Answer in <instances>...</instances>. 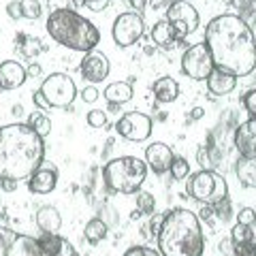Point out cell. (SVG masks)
<instances>
[{
	"instance_id": "obj_39",
	"label": "cell",
	"mask_w": 256,
	"mask_h": 256,
	"mask_svg": "<svg viewBox=\"0 0 256 256\" xmlns=\"http://www.w3.org/2000/svg\"><path fill=\"white\" fill-rule=\"evenodd\" d=\"M82 100L84 102H96L98 100V90H96L94 86H88L82 90Z\"/></svg>"
},
{
	"instance_id": "obj_44",
	"label": "cell",
	"mask_w": 256,
	"mask_h": 256,
	"mask_svg": "<svg viewBox=\"0 0 256 256\" xmlns=\"http://www.w3.org/2000/svg\"><path fill=\"white\" fill-rule=\"evenodd\" d=\"M201 220H205L207 224H216V216H214V210H212V205H203V210H201Z\"/></svg>"
},
{
	"instance_id": "obj_46",
	"label": "cell",
	"mask_w": 256,
	"mask_h": 256,
	"mask_svg": "<svg viewBox=\"0 0 256 256\" xmlns=\"http://www.w3.org/2000/svg\"><path fill=\"white\" fill-rule=\"evenodd\" d=\"M146 2L148 0H128V4H130V9H134V13L146 9Z\"/></svg>"
},
{
	"instance_id": "obj_50",
	"label": "cell",
	"mask_w": 256,
	"mask_h": 256,
	"mask_svg": "<svg viewBox=\"0 0 256 256\" xmlns=\"http://www.w3.org/2000/svg\"><path fill=\"white\" fill-rule=\"evenodd\" d=\"M0 184H2V188H4V190H13L15 186H18V184H15V182H6V180H2Z\"/></svg>"
},
{
	"instance_id": "obj_9",
	"label": "cell",
	"mask_w": 256,
	"mask_h": 256,
	"mask_svg": "<svg viewBox=\"0 0 256 256\" xmlns=\"http://www.w3.org/2000/svg\"><path fill=\"white\" fill-rule=\"evenodd\" d=\"M164 20L173 26L178 43H182L188 34H192L198 28V22H201L198 20V11L190 2H186V0H173L169 9H166Z\"/></svg>"
},
{
	"instance_id": "obj_37",
	"label": "cell",
	"mask_w": 256,
	"mask_h": 256,
	"mask_svg": "<svg viewBox=\"0 0 256 256\" xmlns=\"http://www.w3.org/2000/svg\"><path fill=\"white\" fill-rule=\"evenodd\" d=\"M196 158H198V164H201L203 169H212V166L216 164V160H214V158L210 156V152L205 150V146H203L201 150L196 152Z\"/></svg>"
},
{
	"instance_id": "obj_24",
	"label": "cell",
	"mask_w": 256,
	"mask_h": 256,
	"mask_svg": "<svg viewBox=\"0 0 256 256\" xmlns=\"http://www.w3.org/2000/svg\"><path fill=\"white\" fill-rule=\"evenodd\" d=\"M235 173L246 188H256V158H239Z\"/></svg>"
},
{
	"instance_id": "obj_14",
	"label": "cell",
	"mask_w": 256,
	"mask_h": 256,
	"mask_svg": "<svg viewBox=\"0 0 256 256\" xmlns=\"http://www.w3.org/2000/svg\"><path fill=\"white\" fill-rule=\"evenodd\" d=\"M235 148L242 158H256V118L246 120L235 130Z\"/></svg>"
},
{
	"instance_id": "obj_36",
	"label": "cell",
	"mask_w": 256,
	"mask_h": 256,
	"mask_svg": "<svg viewBox=\"0 0 256 256\" xmlns=\"http://www.w3.org/2000/svg\"><path fill=\"white\" fill-rule=\"evenodd\" d=\"M256 220V212L252 207H244V210H239L237 214V222L239 224H246V226H250V224Z\"/></svg>"
},
{
	"instance_id": "obj_19",
	"label": "cell",
	"mask_w": 256,
	"mask_h": 256,
	"mask_svg": "<svg viewBox=\"0 0 256 256\" xmlns=\"http://www.w3.org/2000/svg\"><path fill=\"white\" fill-rule=\"evenodd\" d=\"M38 242L43 246L45 256H79L75 246L60 235H45L43 233V237L38 239Z\"/></svg>"
},
{
	"instance_id": "obj_38",
	"label": "cell",
	"mask_w": 256,
	"mask_h": 256,
	"mask_svg": "<svg viewBox=\"0 0 256 256\" xmlns=\"http://www.w3.org/2000/svg\"><path fill=\"white\" fill-rule=\"evenodd\" d=\"M244 107L248 109V114L256 118V90H250L244 96Z\"/></svg>"
},
{
	"instance_id": "obj_40",
	"label": "cell",
	"mask_w": 256,
	"mask_h": 256,
	"mask_svg": "<svg viewBox=\"0 0 256 256\" xmlns=\"http://www.w3.org/2000/svg\"><path fill=\"white\" fill-rule=\"evenodd\" d=\"M32 102H34V107H38L41 111L52 109V107H50V102H47V98L43 96V92H41V90H36L34 94H32Z\"/></svg>"
},
{
	"instance_id": "obj_31",
	"label": "cell",
	"mask_w": 256,
	"mask_h": 256,
	"mask_svg": "<svg viewBox=\"0 0 256 256\" xmlns=\"http://www.w3.org/2000/svg\"><path fill=\"white\" fill-rule=\"evenodd\" d=\"M156 207V198L150 192H137V210L141 214H152Z\"/></svg>"
},
{
	"instance_id": "obj_8",
	"label": "cell",
	"mask_w": 256,
	"mask_h": 256,
	"mask_svg": "<svg viewBox=\"0 0 256 256\" xmlns=\"http://www.w3.org/2000/svg\"><path fill=\"white\" fill-rule=\"evenodd\" d=\"M214 68V58L205 43L190 45L182 56V70L194 82H207Z\"/></svg>"
},
{
	"instance_id": "obj_7",
	"label": "cell",
	"mask_w": 256,
	"mask_h": 256,
	"mask_svg": "<svg viewBox=\"0 0 256 256\" xmlns=\"http://www.w3.org/2000/svg\"><path fill=\"white\" fill-rule=\"evenodd\" d=\"M38 90L43 92L50 107L56 109H68L77 96V86L66 73H52L50 77H45Z\"/></svg>"
},
{
	"instance_id": "obj_26",
	"label": "cell",
	"mask_w": 256,
	"mask_h": 256,
	"mask_svg": "<svg viewBox=\"0 0 256 256\" xmlns=\"http://www.w3.org/2000/svg\"><path fill=\"white\" fill-rule=\"evenodd\" d=\"M28 126H30L32 130H34L41 139H45L47 134L52 132V120L47 118L45 114H41V111H34V114H30V118H28Z\"/></svg>"
},
{
	"instance_id": "obj_4",
	"label": "cell",
	"mask_w": 256,
	"mask_h": 256,
	"mask_svg": "<svg viewBox=\"0 0 256 256\" xmlns=\"http://www.w3.org/2000/svg\"><path fill=\"white\" fill-rule=\"evenodd\" d=\"M47 34L58 45L68 47L73 52H94L96 45L100 43V32L94 24L79 15L77 11L62 6L50 13V18L45 22Z\"/></svg>"
},
{
	"instance_id": "obj_25",
	"label": "cell",
	"mask_w": 256,
	"mask_h": 256,
	"mask_svg": "<svg viewBox=\"0 0 256 256\" xmlns=\"http://www.w3.org/2000/svg\"><path fill=\"white\" fill-rule=\"evenodd\" d=\"M84 235H86V239L90 244H98V242H102V239L107 237V224L102 222L100 218H92L90 222L86 224Z\"/></svg>"
},
{
	"instance_id": "obj_20",
	"label": "cell",
	"mask_w": 256,
	"mask_h": 256,
	"mask_svg": "<svg viewBox=\"0 0 256 256\" xmlns=\"http://www.w3.org/2000/svg\"><path fill=\"white\" fill-rule=\"evenodd\" d=\"M36 226L43 230L45 235H58V230L62 226V216L60 212L52 205H45L36 212Z\"/></svg>"
},
{
	"instance_id": "obj_27",
	"label": "cell",
	"mask_w": 256,
	"mask_h": 256,
	"mask_svg": "<svg viewBox=\"0 0 256 256\" xmlns=\"http://www.w3.org/2000/svg\"><path fill=\"white\" fill-rule=\"evenodd\" d=\"M230 4L237 11V18H242L246 24L256 18V0H230Z\"/></svg>"
},
{
	"instance_id": "obj_42",
	"label": "cell",
	"mask_w": 256,
	"mask_h": 256,
	"mask_svg": "<svg viewBox=\"0 0 256 256\" xmlns=\"http://www.w3.org/2000/svg\"><path fill=\"white\" fill-rule=\"evenodd\" d=\"M6 13H9L11 20H20L22 18V4H20V0H18V2H9V4H6Z\"/></svg>"
},
{
	"instance_id": "obj_2",
	"label": "cell",
	"mask_w": 256,
	"mask_h": 256,
	"mask_svg": "<svg viewBox=\"0 0 256 256\" xmlns=\"http://www.w3.org/2000/svg\"><path fill=\"white\" fill-rule=\"evenodd\" d=\"M45 158V143L28 124L0 126V182L28 180Z\"/></svg>"
},
{
	"instance_id": "obj_48",
	"label": "cell",
	"mask_w": 256,
	"mask_h": 256,
	"mask_svg": "<svg viewBox=\"0 0 256 256\" xmlns=\"http://www.w3.org/2000/svg\"><path fill=\"white\" fill-rule=\"evenodd\" d=\"M160 224H162V216H160V218H152V222H150V226H152V230H154V233H158Z\"/></svg>"
},
{
	"instance_id": "obj_10",
	"label": "cell",
	"mask_w": 256,
	"mask_h": 256,
	"mask_svg": "<svg viewBox=\"0 0 256 256\" xmlns=\"http://www.w3.org/2000/svg\"><path fill=\"white\" fill-rule=\"evenodd\" d=\"M146 32V24L143 18L134 11H126L120 13L114 20V26H111V34H114V41L120 47H130L139 41Z\"/></svg>"
},
{
	"instance_id": "obj_52",
	"label": "cell",
	"mask_w": 256,
	"mask_h": 256,
	"mask_svg": "<svg viewBox=\"0 0 256 256\" xmlns=\"http://www.w3.org/2000/svg\"><path fill=\"white\" fill-rule=\"evenodd\" d=\"M0 90H2V88H0Z\"/></svg>"
},
{
	"instance_id": "obj_43",
	"label": "cell",
	"mask_w": 256,
	"mask_h": 256,
	"mask_svg": "<svg viewBox=\"0 0 256 256\" xmlns=\"http://www.w3.org/2000/svg\"><path fill=\"white\" fill-rule=\"evenodd\" d=\"M84 4H88L92 11L96 13H100L102 9H107V4H109V0H84Z\"/></svg>"
},
{
	"instance_id": "obj_17",
	"label": "cell",
	"mask_w": 256,
	"mask_h": 256,
	"mask_svg": "<svg viewBox=\"0 0 256 256\" xmlns=\"http://www.w3.org/2000/svg\"><path fill=\"white\" fill-rule=\"evenodd\" d=\"M6 256H45V252H43V246L38 239L30 237V235L15 233Z\"/></svg>"
},
{
	"instance_id": "obj_6",
	"label": "cell",
	"mask_w": 256,
	"mask_h": 256,
	"mask_svg": "<svg viewBox=\"0 0 256 256\" xmlns=\"http://www.w3.org/2000/svg\"><path fill=\"white\" fill-rule=\"evenodd\" d=\"M186 192L201 205H214L228 196V184L214 169H201L198 173L190 175Z\"/></svg>"
},
{
	"instance_id": "obj_29",
	"label": "cell",
	"mask_w": 256,
	"mask_h": 256,
	"mask_svg": "<svg viewBox=\"0 0 256 256\" xmlns=\"http://www.w3.org/2000/svg\"><path fill=\"white\" fill-rule=\"evenodd\" d=\"M20 4H22V18L26 20L41 18V2L38 0H20Z\"/></svg>"
},
{
	"instance_id": "obj_1",
	"label": "cell",
	"mask_w": 256,
	"mask_h": 256,
	"mask_svg": "<svg viewBox=\"0 0 256 256\" xmlns=\"http://www.w3.org/2000/svg\"><path fill=\"white\" fill-rule=\"evenodd\" d=\"M214 58V66L233 77H248L256 68V38L242 18L224 13L214 18L205 28V41Z\"/></svg>"
},
{
	"instance_id": "obj_18",
	"label": "cell",
	"mask_w": 256,
	"mask_h": 256,
	"mask_svg": "<svg viewBox=\"0 0 256 256\" xmlns=\"http://www.w3.org/2000/svg\"><path fill=\"white\" fill-rule=\"evenodd\" d=\"M235 86H237V77L220 68H214L212 75L207 77V90L214 96H226L235 90Z\"/></svg>"
},
{
	"instance_id": "obj_41",
	"label": "cell",
	"mask_w": 256,
	"mask_h": 256,
	"mask_svg": "<svg viewBox=\"0 0 256 256\" xmlns=\"http://www.w3.org/2000/svg\"><path fill=\"white\" fill-rule=\"evenodd\" d=\"M26 47H24V54H26V56H30V58H32V56H34V54H38V52H41V45H38V43H41V41H38V38H26Z\"/></svg>"
},
{
	"instance_id": "obj_30",
	"label": "cell",
	"mask_w": 256,
	"mask_h": 256,
	"mask_svg": "<svg viewBox=\"0 0 256 256\" xmlns=\"http://www.w3.org/2000/svg\"><path fill=\"white\" fill-rule=\"evenodd\" d=\"M169 171L173 175V180H186L190 175V162L186 158H173Z\"/></svg>"
},
{
	"instance_id": "obj_3",
	"label": "cell",
	"mask_w": 256,
	"mask_h": 256,
	"mask_svg": "<svg viewBox=\"0 0 256 256\" xmlns=\"http://www.w3.org/2000/svg\"><path fill=\"white\" fill-rule=\"evenodd\" d=\"M160 256H203L205 235L198 216L184 207L166 212L158 228Z\"/></svg>"
},
{
	"instance_id": "obj_34",
	"label": "cell",
	"mask_w": 256,
	"mask_h": 256,
	"mask_svg": "<svg viewBox=\"0 0 256 256\" xmlns=\"http://www.w3.org/2000/svg\"><path fill=\"white\" fill-rule=\"evenodd\" d=\"M13 237H15V230L6 228V226H0V256H6Z\"/></svg>"
},
{
	"instance_id": "obj_51",
	"label": "cell",
	"mask_w": 256,
	"mask_h": 256,
	"mask_svg": "<svg viewBox=\"0 0 256 256\" xmlns=\"http://www.w3.org/2000/svg\"><path fill=\"white\" fill-rule=\"evenodd\" d=\"M22 114H24L22 105H15V107H13V116H22Z\"/></svg>"
},
{
	"instance_id": "obj_21",
	"label": "cell",
	"mask_w": 256,
	"mask_h": 256,
	"mask_svg": "<svg viewBox=\"0 0 256 256\" xmlns=\"http://www.w3.org/2000/svg\"><path fill=\"white\" fill-rule=\"evenodd\" d=\"M152 90H154V98L166 105V102H173L180 96V84L173 77H160L154 82Z\"/></svg>"
},
{
	"instance_id": "obj_13",
	"label": "cell",
	"mask_w": 256,
	"mask_h": 256,
	"mask_svg": "<svg viewBox=\"0 0 256 256\" xmlns=\"http://www.w3.org/2000/svg\"><path fill=\"white\" fill-rule=\"evenodd\" d=\"M173 150L166 146V143H152V146L146 148V164L150 171H154L156 175H162L171 169V162H173Z\"/></svg>"
},
{
	"instance_id": "obj_23",
	"label": "cell",
	"mask_w": 256,
	"mask_h": 256,
	"mask_svg": "<svg viewBox=\"0 0 256 256\" xmlns=\"http://www.w3.org/2000/svg\"><path fill=\"white\" fill-rule=\"evenodd\" d=\"M132 86L128 84V82H114V84H109L105 88V92H102V96L109 100V102H116V105H124V102H128L132 98Z\"/></svg>"
},
{
	"instance_id": "obj_35",
	"label": "cell",
	"mask_w": 256,
	"mask_h": 256,
	"mask_svg": "<svg viewBox=\"0 0 256 256\" xmlns=\"http://www.w3.org/2000/svg\"><path fill=\"white\" fill-rule=\"evenodd\" d=\"M124 256H160V252H156L154 248H148V246H132L124 252Z\"/></svg>"
},
{
	"instance_id": "obj_32",
	"label": "cell",
	"mask_w": 256,
	"mask_h": 256,
	"mask_svg": "<svg viewBox=\"0 0 256 256\" xmlns=\"http://www.w3.org/2000/svg\"><path fill=\"white\" fill-rule=\"evenodd\" d=\"M88 124H90L92 128H102L107 124V114L102 109H92V111H88Z\"/></svg>"
},
{
	"instance_id": "obj_45",
	"label": "cell",
	"mask_w": 256,
	"mask_h": 256,
	"mask_svg": "<svg viewBox=\"0 0 256 256\" xmlns=\"http://www.w3.org/2000/svg\"><path fill=\"white\" fill-rule=\"evenodd\" d=\"M26 73H28V77H38L43 73V66H41V64H36V62H32L30 66L26 68Z\"/></svg>"
},
{
	"instance_id": "obj_28",
	"label": "cell",
	"mask_w": 256,
	"mask_h": 256,
	"mask_svg": "<svg viewBox=\"0 0 256 256\" xmlns=\"http://www.w3.org/2000/svg\"><path fill=\"white\" fill-rule=\"evenodd\" d=\"M212 210H214V216H216V220L218 222H228L230 218H233V210H230V201H228V196L226 198H222V201L218 203H214L212 205Z\"/></svg>"
},
{
	"instance_id": "obj_15",
	"label": "cell",
	"mask_w": 256,
	"mask_h": 256,
	"mask_svg": "<svg viewBox=\"0 0 256 256\" xmlns=\"http://www.w3.org/2000/svg\"><path fill=\"white\" fill-rule=\"evenodd\" d=\"M26 182L28 190L34 194H50L58 186V171H56V166H38Z\"/></svg>"
},
{
	"instance_id": "obj_11",
	"label": "cell",
	"mask_w": 256,
	"mask_h": 256,
	"mask_svg": "<svg viewBox=\"0 0 256 256\" xmlns=\"http://www.w3.org/2000/svg\"><path fill=\"white\" fill-rule=\"evenodd\" d=\"M116 130L120 137L141 143L150 139V134H152V118L141 114V111H130V114H124L116 122Z\"/></svg>"
},
{
	"instance_id": "obj_49",
	"label": "cell",
	"mask_w": 256,
	"mask_h": 256,
	"mask_svg": "<svg viewBox=\"0 0 256 256\" xmlns=\"http://www.w3.org/2000/svg\"><path fill=\"white\" fill-rule=\"evenodd\" d=\"M250 242H252L254 248H256V220L250 224Z\"/></svg>"
},
{
	"instance_id": "obj_47",
	"label": "cell",
	"mask_w": 256,
	"mask_h": 256,
	"mask_svg": "<svg viewBox=\"0 0 256 256\" xmlns=\"http://www.w3.org/2000/svg\"><path fill=\"white\" fill-rule=\"evenodd\" d=\"M203 116H205V109L203 107H194V109H192V114H190L192 120H201Z\"/></svg>"
},
{
	"instance_id": "obj_5",
	"label": "cell",
	"mask_w": 256,
	"mask_h": 256,
	"mask_svg": "<svg viewBox=\"0 0 256 256\" xmlns=\"http://www.w3.org/2000/svg\"><path fill=\"white\" fill-rule=\"evenodd\" d=\"M105 184L120 194H134L148 178V164L137 156H120L109 160L102 169Z\"/></svg>"
},
{
	"instance_id": "obj_22",
	"label": "cell",
	"mask_w": 256,
	"mask_h": 256,
	"mask_svg": "<svg viewBox=\"0 0 256 256\" xmlns=\"http://www.w3.org/2000/svg\"><path fill=\"white\" fill-rule=\"evenodd\" d=\"M152 43L158 47H164V50H171L173 45H178L175 30L166 20H160L154 24V28H152Z\"/></svg>"
},
{
	"instance_id": "obj_12",
	"label": "cell",
	"mask_w": 256,
	"mask_h": 256,
	"mask_svg": "<svg viewBox=\"0 0 256 256\" xmlns=\"http://www.w3.org/2000/svg\"><path fill=\"white\" fill-rule=\"evenodd\" d=\"M79 70H82V77L86 79V82L100 84V82H105V79H107L109 70H111V64H109L105 54H100V52H88L84 56L82 64H79Z\"/></svg>"
},
{
	"instance_id": "obj_16",
	"label": "cell",
	"mask_w": 256,
	"mask_h": 256,
	"mask_svg": "<svg viewBox=\"0 0 256 256\" xmlns=\"http://www.w3.org/2000/svg\"><path fill=\"white\" fill-rule=\"evenodd\" d=\"M28 79L26 68L18 60H4L0 62V88L2 90H18Z\"/></svg>"
},
{
	"instance_id": "obj_33",
	"label": "cell",
	"mask_w": 256,
	"mask_h": 256,
	"mask_svg": "<svg viewBox=\"0 0 256 256\" xmlns=\"http://www.w3.org/2000/svg\"><path fill=\"white\" fill-rule=\"evenodd\" d=\"M230 244H233L235 256H256V248L250 239L248 242H230Z\"/></svg>"
}]
</instances>
